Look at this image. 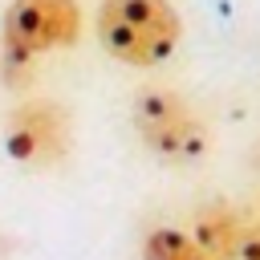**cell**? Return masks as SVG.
Segmentation results:
<instances>
[{
    "label": "cell",
    "instance_id": "1",
    "mask_svg": "<svg viewBox=\"0 0 260 260\" xmlns=\"http://www.w3.org/2000/svg\"><path fill=\"white\" fill-rule=\"evenodd\" d=\"M81 4L77 0H8L0 16V81L4 89H28L37 57L77 45Z\"/></svg>",
    "mask_w": 260,
    "mask_h": 260
},
{
    "label": "cell",
    "instance_id": "2",
    "mask_svg": "<svg viewBox=\"0 0 260 260\" xmlns=\"http://www.w3.org/2000/svg\"><path fill=\"white\" fill-rule=\"evenodd\" d=\"M106 57L130 69L167 65L183 41V16L171 0H102L93 16Z\"/></svg>",
    "mask_w": 260,
    "mask_h": 260
},
{
    "label": "cell",
    "instance_id": "3",
    "mask_svg": "<svg viewBox=\"0 0 260 260\" xmlns=\"http://www.w3.org/2000/svg\"><path fill=\"white\" fill-rule=\"evenodd\" d=\"M130 122L138 142L167 162H199L211 146L199 110L179 89H167V85L138 89L130 102Z\"/></svg>",
    "mask_w": 260,
    "mask_h": 260
},
{
    "label": "cell",
    "instance_id": "4",
    "mask_svg": "<svg viewBox=\"0 0 260 260\" xmlns=\"http://www.w3.org/2000/svg\"><path fill=\"white\" fill-rule=\"evenodd\" d=\"M69 146H73V122L61 102L28 98L4 114V154L24 171H49L65 162Z\"/></svg>",
    "mask_w": 260,
    "mask_h": 260
},
{
    "label": "cell",
    "instance_id": "5",
    "mask_svg": "<svg viewBox=\"0 0 260 260\" xmlns=\"http://www.w3.org/2000/svg\"><path fill=\"white\" fill-rule=\"evenodd\" d=\"M240 228H244V211L228 199H211L195 211L191 223V240L207 252V260H236V244H240Z\"/></svg>",
    "mask_w": 260,
    "mask_h": 260
},
{
    "label": "cell",
    "instance_id": "6",
    "mask_svg": "<svg viewBox=\"0 0 260 260\" xmlns=\"http://www.w3.org/2000/svg\"><path fill=\"white\" fill-rule=\"evenodd\" d=\"M138 260H207V252L179 228H150L138 244Z\"/></svg>",
    "mask_w": 260,
    "mask_h": 260
},
{
    "label": "cell",
    "instance_id": "7",
    "mask_svg": "<svg viewBox=\"0 0 260 260\" xmlns=\"http://www.w3.org/2000/svg\"><path fill=\"white\" fill-rule=\"evenodd\" d=\"M236 260H260V215L244 211V228H240V244H236Z\"/></svg>",
    "mask_w": 260,
    "mask_h": 260
}]
</instances>
